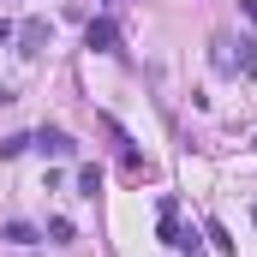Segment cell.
<instances>
[{
	"label": "cell",
	"mask_w": 257,
	"mask_h": 257,
	"mask_svg": "<svg viewBox=\"0 0 257 257\" xmlns=\"http://www.w3.org/2000/svg\"><path fill=\"white\" fill-rule=\"evenodd\" d=\"M84 42H90L96 54H120V30H114V18H90V30H84Z\"/></svg>",
	"instance_id": "1"
},
{
	"label": "cell",
	"mask_w": 257,
	"mask_h": 257,
	"mask_svg": "<svg viewBox=\"0 0 257 257\" xmlns=\"http://www.w3.org/2000/svg\"><path fill=\"white\" fill-rule=\"evenodd\" d=\"M30 144H36V150H42V156H54V162H66V156H72V150H78V144H72V138H66L60 126H42V132H36V138H30Z\"/></svg>",
	"instance_id": "2"
},
{
	"label": "cell",
	"mask_w": 257,
	"mask_h": 257,
	"mask_svg": "<svg viewBox=\"0 0 257 257\" xmlns=\"http://www.w3.org/2000/svg\"><path fill=\"white\" fill-rule=\"evenodd\" d=\"M48 36H54V30H48V18H30V24L18 30V48H24V54H36V48H42Z\"/></svg>",
	"instance_id": "3"
},
{
	"label": "cell",
	"mask_w": 257,
	"mask_h": 257,
	"mask_svg": "<svg viewBox=\"0 0 257 257\" xmlns=\"http://www.w3.org/2000/svg\"><path fill=\"white\" fill-rule=\"evenodd\" d=\"M162 239H168V245H180V209H174V197L162 203Z\"/></svg>",
	"instance_id": "4"
},
{
	"label": "cell",
	"mask_w": 257,
	"mask_h": 257,
	"mask_svg": "<svg viewBox=\"0 0 257 257\" xmlns=\"http://www.w3.org/2000/svg\"><path fill=\"white\" fill-rule=\"evenodd\" d=\"M0 239H6V245H36V227H30V221H6Z\"/></svg>",
	"instance_id": "5"
},
{
	"label": "cell",
	"mask_w": 257,
	"mask_h": 257,
	"mask_svg": "<svg viewBox=\"0 0 257 257\" xmlns=\"http://www.w3.org/2000/svg\"><path fill=\"white\" fill-rule=\"evenodd\" d=\"M203 239H215V251H221V257H233V239H227V227H221L215 215L203 221Z\"/></svg>",
	"instance_id": "6"
},
{
	"label": "cell",
	"mask_w": 257,
	"mask_h": 257,
	"mask_svg": "<svg viewBox=\"0 0 257 257\" xmlns=\"http://www.w3.org/2000/svg\"><path fill=\"white\" fill-rule=\"evenodd\" d=\"M96 192H102V168L84 162V168H78V197H96Z\"/></svg>",
	"instance_id": "7"
},
{
	"label": "cell",
	"mask_w": 257,
	"mask_h": 257,
	"mask_svg": "<svg viewBox=\"0 0 257 257\" xmlns=\"http://www.w3.org/2000/svg\"><path fill=\"white\" fill-rule=\"evenodd\" d=\"M233 72H239V78H251V72H257V42H239V60H233Z\"/></svg>",
	"instance_id": "8"
},
{
	"label": "cell",
	"mask_w": 257,
	"mask_h": 257,
	"mask_svg": "<svg viewBox=\"0 0 257 257\" xmlns=\"http://www.w3.org/2000/svg\"><path fill=\"white\" fill-rule=\"evenodd\" d=\"M24 150H30V138H24V132H12V138H0V156H6V162H12V156H24Z\"/></svg>",
	"instance_id": "9"
},
{
	"label": "cell",
	"mask_w": 257,
	"mask_h": 257,
	"mask_svg": "<svg viewBox=\"0 0 257 257\" xmlns=\"http://www.w3.org/2000/svg\"><path fill=\"white\" fill-rule=\"evenodd\" d=\"M48 239H54V245H66V239H72V221H66V215H54V221H48Z\"/></svg>",
	"instance_id": "10"
},
{
	"label": "cell",
	"mask_w": 257,
	"mask_h": 257,
	"mask_svg": "<svg viewBox=\"0 0 257 257\" xmlns=\"http://www.w3.org/2000/svg\"><path fill=\"white\" fill-rule=\"evenodd\" d=\"M239 12H245V18H251V24H257V0H239Z\"/></svg>",
	"instance_id": "11"
},
{
	"label": "cell",
	"mask_w": 257,
	"mask_h": 257,
	"mask_svg": "<svg viewBox=\"0 0 257 257\" xmlns=\"http://www.w3.org/2000/svg\"><path fill=\"white\" fill-rule=\"evenodd\" d=\"M0 102H12V90H6V84H0Z\"/></svg>",
	"instance_id": "12"
}]
</instances>
